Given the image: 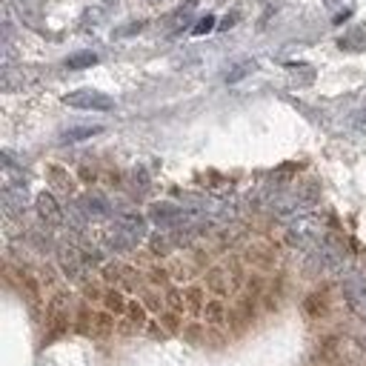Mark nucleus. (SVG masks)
<instances>
[{
	"mask_svg": "<svg viewBox=\"0 0 366 366\" xmlns=\"http://www.w3.org/2000/svg\"><path fill=\"white\" fill-rule=\"evenodd\" d=\"M63 103L72 109H89V112H109L114 109V101L109 94L98 92V89H78V92H69L63 94Z\"/></svg>",
	"mask_w": 366,
	"mask_h": 366,
	"instance_id": "1",
	"label": "nucleus"
},
{
	"mask_svg": "<svg viewBox=\"0 0 366 366\" xmlns=\"http://www.w3.org/2000/svg\"><path fill=\"white\" fill-rule=\"evenodd\" d=\"M255 69H258L255 61H241L238 66H232V69L226 72V83H241V81L246 78V74H252Z\"/></svg>",
	"mask_w": 366,
	"mask_h": 366,
	"instance_id": "10",
	"label": "nucleus"
},
{
	"mask_svg": "<svg viewBox=\"0 0 366 366\" xmlns=\"http://www.w3.org/2000/svg\"><path fill=\"white\" fill-rule=\"evenodd\" d=\"M143 21H134V23H129V26H123V29H118L114 32V37H129V34H138V32H143Z\"/></svg>",
	"mask_w": 366,
	"mask_h": 366,
	"instance_id": "15",
	"label": "nucleus"
},
{
	"mask_svg": "<svg viewBox=\"0 0 366 366\" xmlns=\"http://www.w3.org/2000/svg\"><path fill=\"white\" fill-rule=\"evenodd\" d=\"M81 209H83L86 218H106L109 212H112V209H109V201L101 195V192H89V195H83Z\"/></svg>",
	"mask_w": 366,
	"mask_h": 366,
	"instance_id": "5",
	"label": "nucleus"
},
{
	"mask_svg": "<svg viewBox=\"0 0 366 366\" xmlns=\"http://www.w3.org/2000/svg\"><path fill=\"white\" fill-rule=\"evenodd\" d=\"M212 29H215V14H206V17H201V21L195 23V29H192V32H195V34H206Z\"/></svg>",
	"mask_w": 366,
	"mask_h": 366,
	"instance_id": "14",
	"label": "nucleus"
},
{
	"mask_svg": "<svg viewBox=\"0 0 366 366\" xmlns=\"http://www.w3.org/2000/svg\"><path fill=\"white\" fill-rule=\"evenodd\" d=\"M343 295L355 312L366 315V278H349L343 283Z\"/></svg>",
	"mask_w": 366,
	"mask_h": 366,
	"instance_id": "3",
	"label": "nucleus"
},
{
	"mask_svg": "<svg viewBox=\"0 0 366 366\" xmlns=\"http://www.w3.org/2000/svg\"><path fill=\"white\" fill-rule=\"evenodd\" d=\"M238 21H241V9H232V12H229L223 21H221V29H232Z\"/></svg>",
	"mask_w": 366,
	"mask_h": 366,
	"instance_id": "18",
	"label": "nucleus"
},
{
	"mask_svg": "<svg viewBox=\"0 0 366 366\" xmlns=\"http://www.w3.org/2000/svg\"><path fill=\"white\" fill-rule=\"evenodd\" d=\"M152 218H155L158 223H181L183 212L178 206H172V203H155L152 206Z\"/></svg>",
	"mask_w": 366,
	"mask_h": 366,
	"instance_id": "8",
	"label": "nucleus"
},
{
	"mask_svg": "<svg viewBox=\"0 0 366 366\" xmlns=\"http://www.w3.org/2000/svg\"><path fill=\"white\" fill-rule=\"evenodd\" d=\"M169 301H172V306H178V309L183 306V303H181V295H178V292H169Z\"/></svg>",
	"mask_w": 366,
	"mask_h": 366,
	"instance_id": "22",
	"label": "nucleus"
},
{
	"mask_svg": "<svg viewBox=\"0 0 366 366\" xmlns=\"http://www.w3.org/2000/svg\"><path fill=\"white\" fill-rule=\"evenodd\" d=\"M49 181L57 186V189H63V192H72V178L66 175V172L61 166H49Z\"/></svg>",
	"mask_w": 366,
	"mask_h": 366,
	"instance_id": "13",
	"label": "nucleus"
},
{
	"mask_svg": "<svg viewBox=\"0 0 366 366\" xmlns=\"http://www.w3.org/2000/svg\"><path fill=\"white\" fill-rule=\"evenodd\" d=\"M192 12H195V3H192V0H189L186 6H181L178 12H172V29H175V32L186 29L189 21H192Z\"/></svg>",
	"mask_w": 366,
	"mask_h": 366,
	"instance_id": "12",
	"label": "nucleus"
},
{
	"mask_svg": "<svg viewBox=\"0 0 366 366\" xmlns=\"http://www.w3.org/2000/svg\"><path fill=\"white\" fill-rule=\"evenodd\" d=\"M34 206H37V215H41V218H43L49 226L63 223L61 206H57V201H54V195H52V192H41V195H37V201H34Z\"/></svg>",
	"mask_w": 366,
	"mask_h": 366,
	"instance_id": "4",
	"label": "nucleus"
},
{
	"mask_svg": "<svg viewBox=\"0 0 366 366\" xmlns=\"http://www.w3.org/2000/svg\"><path fill=\"white\" fill-rule=\"evenodd\" d=\"M106 306H109V309H114V312H123V298L118 292H109L106 295Z\"/></svg>",
	"mask_w": 366,
	"mask_h": 366,
	"instance_id": "17",
	"label": "nucleus"
},
{
	"mask_svg": "<svg viewBox=\"0 0 366 366\" xmlns=\"http://www.w3.org/2000/svg\"><path fill=\"white\" fill-rule=\"evenodd\" d=\"M338 43L346 52H363L366 49V26H355L352 32H346Z\"/></svg>",
	"mask_w": 366,
	"mask_h": 366,
	"instance_id": "7",
	"label": "nucleus"
},
{
	"mask_svg": "<svg viewBox=\"0 0 366 366\" xmlns=\"http://www.w3.org/2000/svg\"><path fill=\"white\" fill-rule=\"evenodd\" d=\"M118 241L121 246H129V243H138L146 238V218L143 215H134V212H126V215L118 218Z\"/></svg>",
	"mask_w": 366,
	"mask_h": 366,
	"instance_id": "2",
	"label": "nucleus"
},
{
	"mask_svg": "<svg viewBox=\"0 0 366 366\" xmlns=\"http://www.w3.org/2000/svg\"><path fill=\"white\" fill-rule=\"evenodd\" d=\"M129 312H132L134 321H143V309H141V306H129Z\"/></svg>",
	"mask_w": 366,
	"mask_h": 366,
	"instance_id": "21",
	"label": "nucleus"
},
{
	"mask_svg": "<svg viewBox=\"0 0 366 366\" xmlns=\"http://www.w3.org/2000/svg\"><path fill=\"white\" fill-rule=\"evenodd\" d=\"M94 63H98V54H94V52H78V54H69L66 57V66L69 69H89Z\"/></svg>",
	"mask_w": 366,
	"mask_h": 366,
	"instance_id": "11",
	"label": "nucleus"
},
{
	"mask_svg": "<svg viewBox=\"0 0 366 366\" xmlns=\"http://www.w3.org/2000/svg\"><path fill=\"white\" fill-rule=\"evenodd\" d=\"M346 17H349V9H343L338 17H335V23H340V21H346Z\"/></svg>",
	"mask_w": 366,
	"mask_h": 366,
	"instance_id": "23",
	"label": "nucleus"
},
{
	"mask_svg": "<svg viewBox=\"0 0 366 366\" xmlns=\"http://www.w3.org/2000/svg\"><path fill=\"white\" fill-rule=\"evenodd\" d=\"M186 298H189V303L198 309V306H201V289H189V292H186Z\"/></svg>",
	"mask_w": 366,
	"mask_h": 366,
	"instance_id": "20",
	"label": "nucleus"
},
{
	"mask_svg": "<svg viewBox=\"0 0 366 366\" xmlns=\"http://www.w3.org/2000/svg\"><path fill=\"white\" fill-rule=\"evenodd\" d=\"M103 126H72L61 134V143H78V141H86V138H94V134H101Z\"/></svg>",
	"mask_w": 366,
	"mask_h": 366,
	"instance_id": "9",
	"label": "nucleus"
},
{
	"mask_svg": "<svg viewBox=\"0 0 366 366\" xmlns=\"http://www.w3.org/2000/svg\"><path fill=\"white\" fill-rule=\"evenodd\" d=\"M106 3H112V0H106Z\"/></svg>",
	"mask_w": 366,
	"mask_h": 366,
	"instance_id": "24",
	"label": "nucleus"
},
{
	"mask_svg": "<svg viewBox=\"0 0 366 366\" xmlns=\"http://www.w3.org/2000/svg\"><path fill=\"white\" fill-rule=\"evenodd\" d=\"M152 249H155V252H166V249H169V241L163 238V235H155V238H152Z\"/></svg>",
	"mask_w": 366,
	"mask_h": 366,
	"instance_id": "19",
	"label": "nucleus"
},
{
	"mask_svg": "<svg viewBox=\"0 0 366 366\" xmlns=\"http://www.w3.org/2000/svg\"><path fill=\"white\" fill-rule=\"evenodd\" d=\"M221 315H223V306H221L218 301H215V303H209V306H206V318H209L212 323H218V321H221Z\"/></svg>",
	"mask_w": 366,
	"mask_h": 366,
	"instance_id": "16",
	"label": "nucleus"
},
{
	"mask_svg": "<svg viewBox=\"0 0 366 366\" xmlns=\"http://www.w3.org/2000/svg\"><path fill=\"white\" fill-rule=\"evenodd\" d=\"M3 206H6L9 215L23 212L26 209V189H21V186H6V192H3Z\"/></svg>",
	"mask_w": 366,
	"mask_h": 366,
	"instance_id": "6",
	"label": "nucleus"
}]
</instances>
